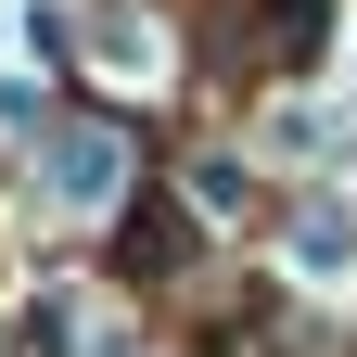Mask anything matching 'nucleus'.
I'll return each mask as SVG.
<instances>
[{"label":"nucleus","mask_w":357,"mask_h":357,"mask_svg":"<svg viewBox=\"0 0 357 357\" xmlns=\"http://www.w3.org/2000/svg\"><path fill=\"white\" fill-rule=\"evenodd\" d=\"M128 192V141L115 128H52V204L64 217H102Z\"/></svg>","instance_id":"f257e3e1"},{"label":"nucleus","mask_w":357,"mask_h":357,"mask_svg":"<svg viewBox=\"0 0 357 357\" xmlns=\"http://www.w3.org/2000/svg\"><path fill=\"white\" fill-rule=\"evenodd\" d=\"M294 268H306V281H344V255H357V230H344V204H306L294 217V243H281Z\"/></svg>","instance_id":"f03ea898"},{"label":"nucleus","mask_w":357,"mask_h":357,"mask_svg":"<svg viewBox=\"0 0 357 357\" xmlns=\"http://www.w3.org/2000/svg\"><path fill=\"white\" fill-rule=\"evenodd\" d=\"M38 115H52V89H38V77L13 64V77H0V141H26V128H38Z\"/></svg>","instance_id":"7ed1b4c3"}]
</instances>
